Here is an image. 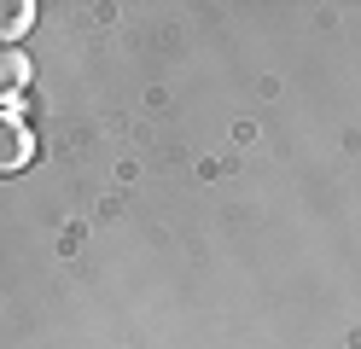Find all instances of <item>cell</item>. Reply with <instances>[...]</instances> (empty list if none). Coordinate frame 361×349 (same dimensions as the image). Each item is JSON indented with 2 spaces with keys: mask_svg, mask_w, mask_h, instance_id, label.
I'll list each match as a JSON object with an SVG mask.
<instances>
[{
  "mask_svg": "<svg viewBox=\"0 0 361 349\" xmlns=\"http://www.w3.org/2000/svg\"><path fill=\"white\" fill-rule=\"evenodd\" d=\"M30 157H35V134H30V123H24L18 111H0V175L30 169Z\"/></svg>",
  "mask_w": 361,
  "mask_h": 349,
  "instance_id": "1",
  "label": "cell"
},
{
  "mask_svg": "<svg viewBox=\"0 0 361 349\" xmlns=\"http://www.w3.org/2000/svg\"><path fill=\"white\" fill-rule=\"evenodd\" d=\"M24 87H30V59L18 53V47H6V53H0V105H12Z\"/></svg>",
  "mask_w": 361,
  "mask_h": 349,
  "instance_id": "3",
  "label": "cell"
},
{
  "mask_svg": "<svg viewBox=\"0 0 361 349\" xmlns=\"http://www.w3.org/2000/svg\"><path fill=\"white\" fill-rule=\"evenodd\" d=\"M35 30V6L30 0H0V53H6L12 41H24Z\"/></svg>",
  "mask_w": 361,
  "mask_h": 349,
  "instance_id": "2",
  "label": "cell"
}]
</instances>
